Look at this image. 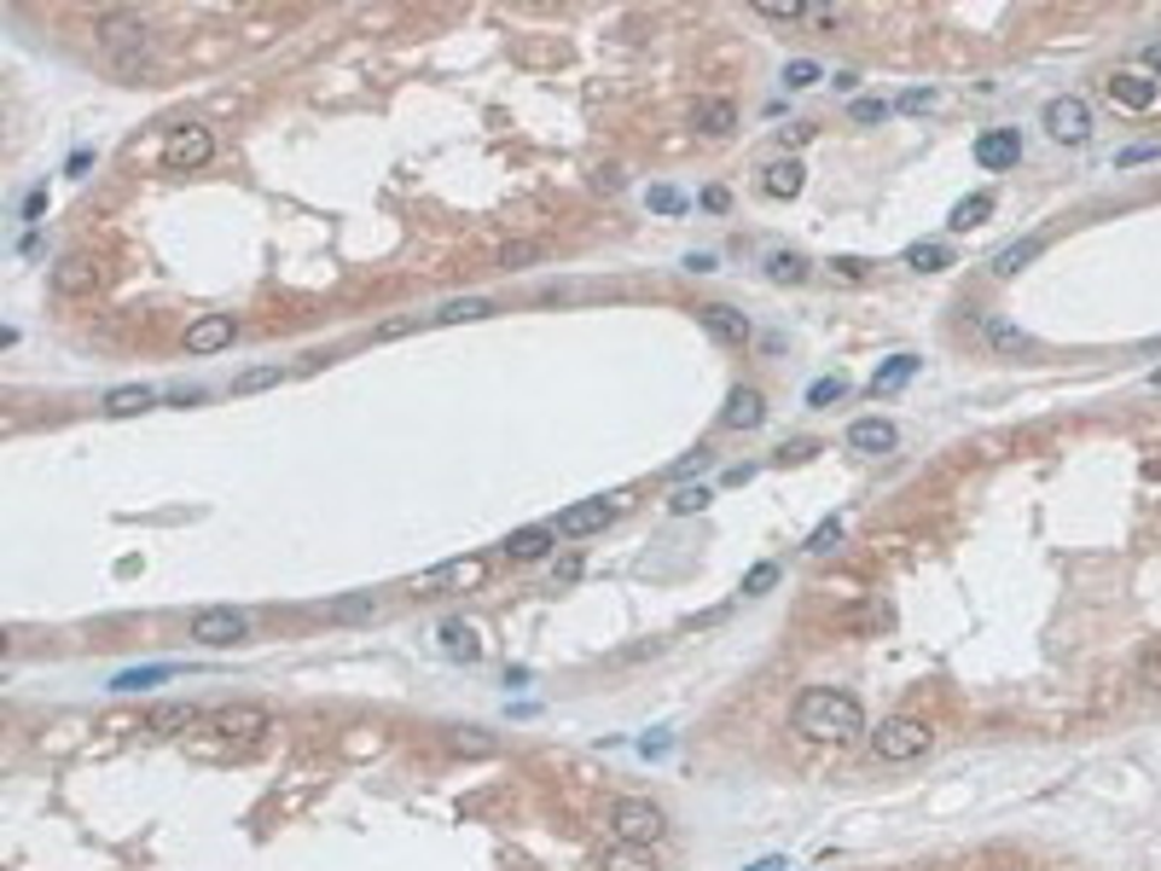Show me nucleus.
I'll return each instance as SVG.
<instances>
[{
  "instance_id": "1",
  "label": "nucleus",
  "mask_w": 1161,
  "mask_h": 871,
  "mask_svg": "<svg viewBox=\"0 0 1161 871\" xmlns=\"http://www.w3.org/2000/svg\"><path fill=\"white\" fill-rule=\"evenodd\" d=\"M795 732L819 738V744H854V738H865L871 727H865L860 698H848L837 685H808L802 698H795Z\"/></svg>"
},
{
  "instance_id": "2",
  "label": "nucleus",
  "mask_w": 1161,
  "mask_h": 871,
  "mask_svg": "<svg viewBox=\"0 0 1161 871\" xmlns=\"http://www.w3.org/2000/svg\"><path fill=\"white\" fill-rule=\"evenodd\" d=\"M99 47L111 53V64L122 76H134L146 59H151V30H146V18L134 12H106L99 18Z\"/></svg>"
},
{
  "instance_id": "3",
  "label": "nucleus",
  "mask_w": 1161,
  "mask_h": 871,
  "mask_svg": "<svg viewBox=\"0 0 1161 871\" xmlns=\"http://www.w3.org/2000/svg\"><path fill=\"white\" fill-rule=\"evenodd\" d=\"M871 755L877 761H918L929 755V744H935V732H929V721H918V714H889L883 727H871Z\"/></svg>"
},
{
  "instance_id": "4",
  "label": "nucleus",
  "mask_w": 1161,
  "mask_h": 871,
  "mask_svg": "<svg viewBox=\"0 0 1161 871\" xmlns=\"http://www.w3.org/2000/svg\"><path fill=\"white\" fill-rule=\"evenodd\" d=\"M610 831L615 842H633V849H657V842L668 837V813L657 802H644V797H622L610 808Z\"/></svg>"
},
{
  "instance_id": "5",
  "label": "nucleus",
  "mask_w": 1161,
  "mask_h": 871,
  "mask_svg": "<svg viewBox=\"0 0 1161 871\" xmlns=\"http://www.w3.org/2000/svg\"><path fill=\"white\" fill-rule=\"evenodd\" d=\"M216 158V134L203 122H180L174 134L163 140V169H174V174H187V169H203Z\"/></svg>"
},
{
  "instance_id": "6",
  "label": "nucleus",
  "mask_w": 1161,
  "mask_h": 871,
  "mask_svg": "<svg viewBox=\"0 0 1161 871\" xmlns=\"http://www.w3.org/2000/svg\"><path fill=\"white\" fill-rule=\"evenodd\" d=\"M1045 134L1063 140V146H1087L1092 140V106H1087V99H1074V93L1051 99V106H1045Z\"/></svg>"
},
{
  "instance_id": "7",
  "label": "nucleus",
  "mask_w": 1161,
  "mask_h": 871,
  "mask_svg": "<svg viewBox=\"0 0 1161 871\" xmlns=\"http://www.w3.org/2000/svg\"><path fill=\"white\" fill-rule=\"evenodd\" d=\"M1103 88H1109V99H1115L1121 111H1139V117L1161 106V82H1155V76H1144V70H1115Z\"/></svg>"
},
{
  "instance_id": "8",
  "label": "nucleus",
  "mask_w": 1161,
  "mask_h": 871,
  "mask_svg": "<svg viewBox=\"0 0 1161 871\" xmlns=\"http://www.w3.org/2000/svg\"><path fill=\"white\" fill-rule=\"evenodd\" d=\"M210 727L221 738H239V744H250V738H262L273 721H268L262 703H221V709H210Z\"/></svg>"
},
{
  "instance_id": "9",
  "label": "nucleus",
  "mask_w": 1161,
  "mask_h": 871,
  "mask_svg": "<svg viewBox=\"0 0 1161 871\" xmlns=\"http://www.w3.org/2000/svg\"><path fill=\"white\" fill-rule=\"evenodd\" d=\"M244 633H250V622L239 617V610H198V617H192V639H198V645H210V651L239 645Z\"/></svg>"
},
{
  "instance_id": "10",
  "label": "nucleus",
  "mask_w": 1161,
  "mask_h": 871,
  "mask_svg": "<svg viewBox=\"0 0 1161 871\" xmlns=\"http://www.w3.org/2000/svg\"><path fill=\"white\" fill-rule=\"evenodd\" d=\"M232 338H239V320L232 314H198L187 326V354H221V349H232Z\"/></svg>"
},
{
  "instance_id": "11",
  "label": "nucleus",
  "mask_w": 1161,
  "mask_h": 871,
  "mask_svg": "<svg viewBox=\"0 0 1161 871\" xmlns=\"http://www.w3.org/2000/svg\"><path fill=\"white\" fill-rule=\"evenodd\" d=\"M1022 158V128H988V134H975V163L982 169H1011Z\"/></svg>"
},
{
  "instance_id": "12",
  "label": "nucleus",
  "mask_w": 1161,
  "mask_h": 871,
  "mask_svg": "<svg viewBox=\"0 0 1161 871\" xmlns=\"http://www.w3.org/2000/svg\"><path fill=\"white\" fill-rule=\"evenodd\" d=\"M697 320L720 343H750V314H738L732 302H709V309H697Z\"/></svg>"
},
{
  "instance_id": "13",
  "label": "nucleus",
  "mask_w": 1161,
  "mask_h": 871,
  "mask_svg": "<svg viewBox=\"0 0 1161 871\" xmlns=\"http://www.w3.org/2000/svg\"><path fill=\"white\" fill-rule=\"evenodd\" d=\"M482 575H488L482 558H453V563H442V570H430L424 581H412V593H436V587H477Z\"/></svg>"
},
{
  "instance_id": "14",
  "label": "nucleus",
  "mask_w": 1161,
  "mask_h": 871,
  "mask_svg": "<svg viewBox=\"0 0 1161 871\" xmlns=\"http://www.w3.org/2000/svg\"><path fill=\"white\" fill-rule=\"evenodd\" d=\"M610 518H615V505H610V500H581V505H570V511L558 518V534L581 541V534H599Z\"/></svg>"
},
{
  "instance_id": "15",
  "label": "nucleus",
  "mask_w": 1161,
  "mask_h": 871,
  "mask_svg": "<svg viewBox=\"0 0 1161 871\" xmlns=\"http://www.w3.org/2000/svg\"><path fill=\"white\" fill-rule=\"evenodd\" d=\"M99 286V268L88 262V256H59L53 262V291L59 297H88Z\"/></svg>"
},
{
  "instance_id": "16",
  "label": "nucleus",
  "mask_w": 1161,
  "mask_h": 871,
  "mask_svg": "<svg viewBox=\"0 0 1161 871\" xmlns=\"http://www.w3.org/2000/svg\"><path fill=\"white\" fill-rule=\"evenodd\" d=\"M720 424H727V430H761V424H767V401H761V390H732V396H727V413H720Z\"/></svg>"
},
{
  "instance_id": "17",
  "label": "nucleus",
  "mask_w": 1161,
  "mask_h": 871,
  "mask_svg": "<svg viewBox=\"0 0 1161 871\" xmlns=\"http://www.w3.org/2000/svg\"><path fill=\"white\" fill-rule=\"evenodd\" d=\"M691 122H697V134H709V140H727L732 128H738V106H732V99H697Z\"/></svg>"
},
{
  "instance_id": "18",
  "label": "nucleus",
  "mask_w": 1161,
  "mask_h": 871,
  "mask_svg": "<svg viewBox=\"0 0 1161 871\" xmlns=\"http://www.w3.org/2000/svg\"><path fill=\"white\" fill-rule=\"evenodd\" d=\"M802 187H808V169L795 158H779V163L761 169V192L767 198H802Z\"/></svg>"
},
{
  "instance_id": "19",
  "label": "nucleus",
  "mask_w": 1161,
  "mask_h": 871,
  "mask_svg": "<svg viewBox=\"0 0 1161 871\" xmlns=\"http://www.w3.org/2000/svg\"><path fill=\"white\" fill-rule=\"evenodd\" d=\"M894 442H900V436H894L889 419H854V424H848V448H854V453H889Z\"/></svg>"
},
{
  "instance_id": "20",
  "label": "nucleus",
  "mask_w": 1161,
  "mask_h": 871,
  "mask_svg": "<svg viewBox=\"0 0 1161 871\" xmlns=\"http://www.w3.org/2000/svg\"><path fill=\"white\" fill-rule=\"evenodd\" d=\"M975 326H982V338H988V343H993L999 354H1028V349H1034V338H1028L1022 326L999 320V314H982V320H975Z\"/></svg>"
},
{
  "instance_id": "21",
  "label": "nucleus",
  "mask_w": 1161,
  "mask_h": 871,
  "mask_svg": "<svg viewBox=\"0 0 1161 871\" xmlns=\"http://www.w3.org/2000/svg\"><path fill=\"white\" fill-rule=\"evenodd\" d=\"M558 541V529H547V523H534V529H518L506 541V558L511 563H534V558H547V547Z\"/></svg>"
},
{
  "instance_id": "22",
  "label": "nucleus",
  "mask_w": 1161,
  "mask_h": 871,
  "mask_svg": "<svg viewBox=\"0 0 1161 871\" xmlns=\"http://www.w3.org/2000/svg\"><path fill=\"white\" fill-rule=\"evenodd\" d=\"M146 407H158V390H151V383H122V390L106 396L111 419H134V413H146Z\"/></svg>"
},
{
  "instance_id": "23",
  "label": "nucleus",
  "mask_w": 1161,
  "mask_h": 871,
  "mask_svg": "<svg viewBox=\"0 0 1161 871\" xmlns=\"http://www.w3.org/2000/svg\"><path fill=\"white\" fill-rule=\"evenodd\" d=\"M436 639H442V651L453 662H477L482 657V633L471 622H442V633H436Z\"/></svg>"
},
{
  "instance_id": "24",
  "label": "nucleus",
  "mask_w": 1161,
  "mask_h": 871,
  "mask_svg": "<svg viewBox=\"0 0 1161 871\" xmlns=\"http://www.w3.org/2000/svg\"><path fill=\"white\" fill-rule=\"evenodd\" d=\"M988 216H993V192H975V198H959V203H952L947 227H952V233H975V227H982Z\"/></svg>"
},
{
  "instance_id": "25",
  "label": "nucleus",
  "mask_w": 1161,
  "mask_h": 871,
  "mask_svg": "<svg viewBox=\"0 0 1161 871\" xmlns=\"http://www.w3.org/2000/svg\"><path fill=\"white\" fill-rule=\"evenodd\" d=\"M1040 250H1045V239H1040V233H1034V239H1017V244H1004V250L993 256V273H999V279H1017V273H1022L1028 262H1034Z\"/></svg>"
},
{
  "instance_id": "26",
  "label": "nucleus",
  "mask_w": 1161,
  "mask_h": 871,
  "mask_svg": "<svg viewBox=\"0 0 1161 871\" xmlns=\"http://www.w3.org/2000/svg\"><path fill=\"white\" fill-rule=\"evenodd\" d=\"M198 721V709L192 703H158L146 714V732H163V738H174V732H187Z\"/></svg>"
},
{
  "instance_id": "27",
  "label": "nucleus",
  "mask_w": 1161,
  "mask_h": 871,
  "mask_svg": "<svg viewBox=\"0 0 1161 871\" xmlns=\"http://www.w3.org/2000/svg\"><path fill=\"white\" fill-rule=\"evenodd\" d=\"M912 273H941V268H952V244H929V239H918V244H907V256H900Z\"/></svg>"
},
{
  "instance_id": "28",
  "label": "nucleus",
  "mask_w": 1161,
  "mask_h": 871,
  "mask_svg": "<svg viewBox=\"0 0 1161 871\" xmlns=\"http://www.w3.org/2000/svg\"><path fill=\"white\" fill-rule=\"evenodd\" d=\"M813 268H808V256H795V250H772L767 256V279L772 286H802Z\"/></svg>"
},
{
  "instance_id": "29",
  "label": "nucleus",
  "mask_w": 1161,
  "mask_h": 871,
  "mask_svg": "<svg viewBox=\"0 0 1161 871\" xmlns=\"http://www.w3.org/2000/svg\"><path fill=\"white\" fill-rule=\"evenodd\" d=\"M918 367H923L918 354H894V361H889L883 372L871 378V396H889V390H900V383H907V378H918Z\"/></svg>"
},
{
  "instance_id": "30",
  "label": "nucleus",
  "mask_w": 1161,
  "mask_h": 871,
  "mask_svg": "<svg viewBox=\"0 0 1161 871\" xmlns=\"http://www.w3.org/2000/svg\"><path fill=\"white\" fill-rule=\"evenodd\" d=\"M378 610H383V604H378L372 593H354V599H338V604H326V617H331V622H372Z\"/></svg>"
},
{
  "instance_id": "31",
  "label": "nucleus",
  "mask_w": 1161,
  "mask_h": 871,
  "mask_svg": "<svg viewBox=\"0 0 1161 871\" xmlns=\"http://www.w3.org/2000/svg\"><path fill=\"white\" fill-rule=\"evenodd\" d=\"M482 314H494V302H488V297H459V302H448V309H436V326H459V320H482Z\"/></svg>"
},
{
  "instance_id": "32",
  "label": "nucleus",
  "mask_w": 1161,
  "mask_h": 871,
  "mask_svg": "<svg viewBox=\"0 0 1161 871\" xmlns=\"http://www.w3.org/2000/svg\"><path fill=\"white\" fill-rule=\"evenodd\" d=\"M604 871H657L651 849H633V842H615V849L604 854Z\"/></svg>"
},
{
  "instance_id": "33",
  "label": "nucleus",
  "mask_w": 1161,
  "mask_h": 871,
  "mask_svg": "<svg viewBox=\"0 0 1161 871\" xmlns=\"http://www.w3.org/2000/svg\"><path fill=\"white\" fill-rule=\"evenodd\" d=\"M279 378H286L279 367H250V372H239V378H232V396H256V390H273Z\"/></svg>"
},
{
  "instance_id": "34",
  "label": "nucleus",
  "mask_w": 1161,
  "mask_h": 871,
  "mask_svg": "<svg viewBox=\"0 0 1161 871\" xmlns=\"http://www.w3.org/2000/svg\"><path fill=\"white\" fill-rule=\"evenodd\" d=\"M419 326H436V314H401V320H383L372 338L378 343H390V338H407V331H419Z\"/></svg>"
},
{
  "instance_id": "35",
  "label": "nucleus",
  "mask_w": 1161,
  "mask_h": 871,
  "mask_svg": "<svg viewBox=\"0 0 1161 871\" xmlns=\"http://www.w3.org/2000/svg\"><path fill=\"white\" fill-rule=\"evenodd\" d=\"M1139 680L1150 685V691H1161V639H1150V645L1139 651Z\"/></svg>"
},
{
  "instance_id": "36",
  "label": "nucleus",
  "mask_w": 1161,
  "mask_h": 871,
  "mask_svg": "<svg viewBox=\"0 0 1161 871\" xmlns=\"http://www.w3.org/2000/svg\"><path fill=\"white\" fill-rule=\"evenodd\" d=\"M755 12L772 18V23H802V18H808V7H795V0H761Z\"/></svg>"
},
{
  "instance_id": "37",
  "label": "nucleus",
  "mask_w": 1161,
  "mask_h": 871,
  "mask_svg": "<svg viewBox=\"0 0 1161 871\" xmlns=\"http://www.w3.org/2000/svg\"><path fill=\"white\" fill-rule=\"evenodd\" d=\"M837 541H842V518H824V523H819V529L808 534V552L819 558V552H831Z\"/></svg>"
},
{
  "instance_id": "38",
  "label": "nucleus",
  "mask_w": 1161,
  "mask_h": 871,
  "mask_svg": "<svg viewBox=\"0 0 1161 871\" xmlns=\"http://www.w3.org/2000/svg\"><path fill=\"white\" fill-rule=\"evenodd\" d=\"M819 76H824V70H819L813 59H790V64H784V88H813Z\"/></svg>"
},
{
  "instance_id": "39",
  "label": "nucleus",
  "mask_w": 1161,
  "mask_h": 871,
  "mask_svg": "<svg viewBox=\"0 0 1161 871\" xmlns=\"http://www.w3.org/2000/svg\"><path fill=\"white\" fill-rule=\"evenodd\" d=\"M453 750L459 755H494V738H482L477 727H464V732H453Z\"/></svg>"
},
{
  "instance_id": "40",
  "label": "nucleus",
  "mask_w": 1161,
  "mask_h": 871,
  "mask_svg": "<svg viewBox=\"0 0 1161 871\" xmlns=\"http://www.w3.org/2000/svg\"><path fill=\"white\" fill-rule=\"evenodd\" d=\"M831 273H837V279H848V286H860V279L871 273V262H865V256H837Z\"/></svg>"
},
{
  "instance_id": "41",
  "label": "nucleus",
  "mask_w": 1161,
  "mask_h": 871,
  "mask_svg": "<svg viewBox=\"0 0 1161 871\" xmlns=\"http://www.w3.org/2000/svg\"><path fill=\"white\" fill-rule=\"evenodd\" d=\"M772 581H779V563H755V570H750V575H743V593H750V599H755V593H767V587H772Z\"/></svg>"
},
{
  "instance_id": "42",
  "label": "nucleus",
  "mask_w": 1161,
  "mask_h": 871,
  "mask_svg": "<svg viewBox=\"0 0 1161 871\" xmlns=\"http://www.w3.org/2000/svg\"><path fill=\"white\" fill-rule=\"evenodd\" d=\"M889 99H854V122H889Z\"/></svg>"
},
{
  "instance_id": "43",
  "label": "nucleus",
  "mask_w": 1161,
  "mask_h": 871,
  "mask_svg": "<svg viewBox=\"0 0 1161 871\" xmlns=\"http://www.w3.org/2000/svg\"><path fill=\"white\" fill-rule=\"evenodd\" d=\"M842 396H848V383H842V378H819L813 390H808V401H813V407H824V401H842Z\"/></svg>"
},
{
  "instance_id": "44",
  "label": "nucleus",
  "mask_w": 1161,
  "mask_h": 871,
  "mask_svg": "<svg viewBox=\"0 0 1161 871\" xmlns=\"http://www.w3.org/2000/svg\"><path fill=\"white\" fill-rule=\"evenodd\" d=\"M929 106H935V88H907V93H900V111H912V117H923Z\"/></svg>"
},
{
  "instance_id": "45",
  "label": "nucleus",
  "mask_w": 1161,
  "mask_h": 871,
  "mask_svg": "<svg viewBox=\"0 0 1161 871\" xmlns=\"http://www.w3.org/2000/svg\"><path fill=\"white\" fill-rule=\"evenodd\" d=\"M1155 158H1161V146H1155V140H1144V146H1127L1115 163H1121V169H1132V163H1155Z\"/></svg>"
},
{
  "instance_id": "46",
  "label": "nucleus",
  "mask_w": 1161,
  "mask_h": 871,
  "mask_svg": "<svg viewBox=\"0 0 1161 871\" xmlns=\"http://www.w3.org/2000/svg\"><path fill=\"white\" fill-rule=\"evenodd\" d=\"M651 210H662V216H680V210H685V198H680L674 187H657V192H651Z\"/></svg>"
},
{
  "instance_id": "47",
  "label": "nucleus",
  "mask_w": 1161,
  "mask_h": 871,
  "mask_svg": "<svg viewBox=\"0 0 1161 871\" xmlns=\"http://www.w3.org/2000/svg\"><path fill=\"white\" fill-rule=\"evenodd\" d=\"M540 256V244H506L500 250V268H523V262H534Z\"/></svg>"
},
{
  "instance_id": "48",
  "label": "nucleus",
  "mask_w": 1161,
  "mask_h": 871,
  "mask_svg": "<svg viewBox=\"0 0 1161 871\" xmlns=\"http://www.w3.org/2000/svg\"><path fill=\"white\" fill-rule=\"evenodd\" d=\"M169 669H134V674H117V691H140V685H151V680H163Z\"/></svg>"
},
{
  "instance_id": "49",
  "label": "nucleus",
  "mask_w": 1161,
  "mask_h": 871,
  "mask_svg": "<svg viewBox=\"0 0 1161 871\" xmlns=\"http://www.w3.org/2000/svg\"><path fill=\"white\" fill-rule=\"evenodd\" d=\"M808 23H813V30H837V23H842V7H808Z\"/></svg>"
},
{
  "instance_id": "50",
  "label": "nucleus",
  "mask_w": 1161,
  "mask_h": 871,
  "mask_svg": "<svg viewBox=\"0 0 1161 871\" xmlns=\"http://www.w3.org/2000/svg\"><path fill=\"white\" fill-rule=\"evenodd\" d=\"M813 134H819L813 122H790V128H779V140H784V146H808Z\"/></svg>"
},
{
  "instance_id": "51",
  "label": "nucleus",
  "mask_w": 1161,
  "mask_h": 871,
  "mask_svg": "<svg viewBox=\"0 0 1161 871\" xmlns=\"http://www.w3.org/2000/svg\"><path fill=\"white\" fill-rule=\"evenodd\" d=\"M703 505H709L703 489H680V494H674V511H703Z\"/></svg>"
},
{
  "instance_id": "52",
  "label": "nucleus",
  "mask_w": 1161,
  "mask_h": 871,
  "mask_svg": "<svg viewBox=\"0 0 1161 871\" xmlns=\"http://www.w3.org/2000/svg\"><path fill=\"white\" fill-rule=\"evenodd\" d=\"M1144 76H1155V82H1161V41L1144 47Z\"/></svg>"
},
{
  "instance_id": "53",
  "label": "nucleus",
  "mask_w": 1161,
  "mask_h": 871,
  "mask_svg": "<svg viewBox=\"0 0 1161 871\" xmlns=\"http://www.w3.org/2000/svg\"><path fill=\"white\" fill-rule=\"evenodd\" d=\"M685 268H691V273H709V268H714V256H709V250H697V256H685Z\"/></svg>"
},
{
  "instance_id": "54",
  "label": "nucleus",
  "mask_w": 1161,
  "mask_h": 871,
  "mask_svg": "<svg viewBox=\"0 0 1161 871\" xmlns=\"http://www.w3.org/2000/svg\"><path fill=\"white\" fill-rule=\"evenodd\" d=\"M727 203H732V198L720 192V187H709V192H703V210H727Z\"/></svg>"
}]
</instances>
